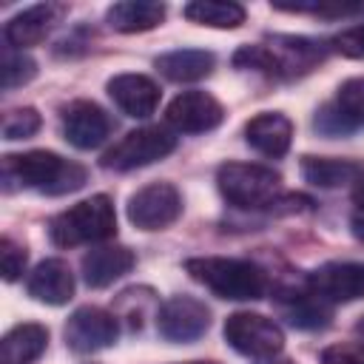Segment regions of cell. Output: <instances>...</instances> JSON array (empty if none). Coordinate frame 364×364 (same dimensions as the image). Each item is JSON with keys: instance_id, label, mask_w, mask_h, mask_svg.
Masks as SVG:
<instances>
[{"instance_id": "1", "label": "cell", "mask_w": 364, "mask_h": 364, "mask_svg": "<svg viewBox=\"0 0 364 364\" xmlns=\"http://www.w3.org/2000/svg\"><path fill=\"white\" fill-rule=\"evenodd\" d=\"M88 171L54 151H26L3 156V188H31L48 196L74 193L85 185Z\"/></svg>"}, {"instance_id": "2", "label": "cell", "mask_w": 364, "mask_h": 364, "mask_svg": "<svg viewBox=\"0 0 364 364\" xmlns=\"http://www.w3.org/2000/svg\"><path fill=\"white\" fill-rule=\"evenodd\" d=\"M185 270L193 282L205 284L219 299L253 301L264 296V273L245 259L199 256V259H188Z\"/></svg>"}, {"instance_id": "3", "label": "cell", "mask_w": 364, "mask_h": 364, "mask_svg": "<svg viewBox=\"0 0 364 364\" xmlns=\"http://www.w3.org/2000/svg\"><path fill=\"white\" fill-rule=\"evenodd\" d=\"M117 233V213L105 193L77 202L48 222V236L57 247H77L111 239Z\"/></svg>"}, {"instance_id": "4", "label": "cell", "mask_w": 364, "mask_h": 364, "mask_svg": "<svg viewBox=\"0 0 364 364\" xmlns=\"http://www.w3.org/2000/svg\"><path fill=\"white\" fill-rule=\"evenodd\" d=\"M219 193L236 208H273L282 176L273 168L253 162H225L216 171Z\"/></svg>"}, {"instance_id": "5", "label": "cell", "mask_w": 364, "mask_h": 364, "mask_svg": "<svg viewBox=\"0 0 364 364\" xmlns=\"http://www.w3.org/2000/svg\"><path fill=\"white\" fill-rule=\"evenodd\" d=\"M225 341L247 358H273L284 347L282 327L262 313H233L225 321Z\"/></svg>"}, {"instance_id": "6", "label": "cell", "mask_w": 364, "mask_h": 364, "mask_svg": "<svg viewBox=\"0 0 364 364\" xmlns=\"http://www.w3.org/2000/svg\"><path fill=\"white\" fill-rule=\"evenodd\" d=\"M173 148H176V136L168 134L165 128H159V125L136 128V131L125 134L111 151H105L102 165L111 171H134V168H145L156 159H165Z\"/></svg>"}, {"instance_id": "7", "label": "cell", "mask_w": 364, "mask_h": 364, "mask_svg": "<svg viewBox=\"0 0 364 364\" xmlns=\"http://www.w3.org/2000/svg\"><path fill=\"white\" fill-rule=\"evenodd\" d=\"M182 213V193L171 182H151L131 193L128 199V222L139 230H162L173 225Z\"/></svg>"}, {"instance_id": "8", "label": "cell", "mask_w": 364, "mask_h": 364, "mask_svg": "<svg viewBox=\"0 0 364 364\" xmlns=\"http://www.w3.org/2000/svg\"><path fill=\"white\" fill-rule=\"evenodd\" d=\"M119 324L117 316L102 307H77L65 321V344L74 353H97L117 341Z\"/></svg>"}, {"instance_id": "9", "label": "cell", "mask_w": 364, "mask_h": 364, "mask_svg": "<svg viewBox=\"0 0 364 364\" xmlns=\"http://www.w3.org/2000/svg\"><path fill=\"white\" fill-rule=\"evenodd\" d=\"M156 327H159V336L168 341H176V344L196 341L210 327V310L205 307V301L193 296H173L159 307Z\"/></svg>"}, {"instance_id": "10", "label": "cell", "mask_w": 364, "mask_h": 364, "mask_svg": "<svg viewBox=\"0 0 364 364\" xmlns=\"http://www.w3.org/2000/svg\"><path fill=\"white\" fill-rule=\"evenodd\" d=\"M165 119L179 134H202L213 131L225 119V108L208 91H182L168 102Z\"/></svg>"}, {"instance_id": "11", "label": "cell", "mask_w": 364, "mask_h": 364, "mask_svg": "<svg viewBox=\"0 0 364 364\" xmlns=\"http://www.w3.org/2000/svg\"><path fill=\"white\" fill-rule=\"evenodd\" d=\"M307 284L321 301H355L364 296V264L327 262L307 276Z\"/></svg>"}, {"instance_id": "12", "label": "cell", "mask_w": 364, "mask_h": 364, "mask_svg": "<svg viewBox=\"0 0 364 364\" xmlns=\"http://www.w3.org/2000/svg\"><path fill=\"white\" fill-rule=\"evenodd\" d=\"M108 134H111V119L97 102L77 100L63 111V136L74 148L91 151V148L102 145Z\"/></svg>"}, {"instance_id": "13", "label": "cell", "mask_w": 364, "mask_h": 364, "mask_svg": "<svg viewBox=\"0 0 364 364\" xmlns=\"http://www.w3.org/2000/svg\"><path fill=\"white\" fill-rule=\"evenodd\" d=\"M108 97L114 100V105L134 119H145L156 111L159 105V88L151 77L145 74H117L108 80Z\"/></svg>"}, {"instance_id": "14", "label": "cell", "mask_w": 364, "mask_h": 364, "mask_svg": "<svg viewBox=\"0 0 364 364\" xmlns=\"http://www.w3.org/2000/svg\"><path fill=\"white\" fill-rule=\"evenodd\" d=\"M65 14V6L60 3H37V6H28L23 9L20 14H14L9 23H6V43L14 46V48H26V46H37L48 37V31L60 23V17Z\"/></svg>"}, {"instance_id": "15", "label": "cell", "mask_w": 364, "mask_h": 364, "mask_svg": "<svg viewBox=\"0 0 364 364\" xmlns=\"http://www.w3.org/2000/svg\"><path fill=\"white\" fill-rule=\"evenodd\" d=\"M273 57L276 77H296L310 68H316L324 60V46L307 37H290V34H273L270 46H264Z\"/></svg>"}, {"instance_id": "16", "label": "cell", "mask_w": 364, "mask_h": 364, "mask_svg": "<svg viewBox=\"0 0 364 364\" xmlns=\"http://www.w3.org/2000/svg\"><path fill=\"white\" fill-rule=\"evenodd\" d=\"M245 139L253 151L264 156H284L293 142V122L279 111H262L245 125Z\"/></svg>"}, {"instance_id": "17", "label": "cell", "mask_w": 364, "mask_h": 364, "mask_svg": "<svg viewBox=\"0 0 364 364\" xmlns=\"http://www.w3.org/2000/svg\"><path fill=\"white\" fill-rule=\"evenodd\" d=\"M26 287L34 301L60 307L74 296V273L63 259H46L31 270Z\"/></svg>"}, {"instance_id": "18", "label": "cell", "mask_w": 364, "mask_h": 364, "mask_svg": "<svg viewBox=\"0 0 364 364\" xmlns=\"http://www.w3.org/2000/svg\"><path fill=\"white\" fill-rule=\"evenodd\" d=\"M134 253L122 245L97 247L82 256V279L88 287H108L134 267Z\"/></svg>"}, {"instance_id": "19", "label": "cell", "mask_w": 364, "mask_h": 364, "mask_svg": "<svg viewBox=\"0 0 364 364\" xmlns=\"http://www.w3.org/2000/svg\"><path fill=\"white\" fill-rule=\"evenodd\" d=\"M154 65L171 82H196V80H205L213 71L216 57L205 48H176V51H168V54L156 57Z\"/></svg>"}, {"instance_id": "20", "label": "cell", "mask_w": 364, "mask_h": 364, "mask_svg": "<svg viewBox=\"0 0 364 364\" xmlns=\"http://www.w3.org/2000/svg\"><path fill=\"white\" fill-rule=\"evenodd\" d=\"M48 344V330L37 321L11 327L0 341V364H31L43 355Z\"/></svg>"}, {"instance_id": "21", "label": "cell", "mask_w": 364, "mask_h": 364, "mask_svg": "<svg viewBox=\"0 0 364 364\" xmlns=\"http://www.w3.org/2000/svg\"><path fill=\"white\" fill-rule=\"evenodd\" d=\"M162 17H165V6L151 0H119L105 11V23L122 34L151 31L162 23Z\"/></svg>"}, {"instance_id": "22", "label": "cell", "mask_w": 364, "mask_h": 364, "mask_svg": "<svg viewBox=\"0 0 364 364\" xmlns=\"http://www.w3.org/2000/svg\"><path fill=\"white\" fill-rule=\"evenodd\" d=\"M301 176L316 188H341L355 182L358 165L347 159H327V156H301Z\"/></svg>"}, {"instance_id": "23", "label": "cell", "mask_w": 364, "mask_h": 364, "mask_svg": "<svg viewBox=\"0 0 364 364\" xmlns=\"http://www.w3.org/2000/svg\"><path fill=\"white\" fill-rule=\"evenodd\" d=\"M182 14L191 23L210 28H239L245 23V9L239 3H222V0H193L182 9Z\"/></svg>"}, {"instance_id": "24", "label": "cell", "mask_w": 364, "mask_h": 364, "mask_svg": "<svg viewBox=\"0 0 364 364\" xmlns=\"http://www.w3.org/2000/svg\"><path fill=\"white\" fill-rule=\"evenodd\" d=\"M284 318L293 324V327H301V330H313V327H324L330 321V310L324 307L321 299H316L313 293L310 296H299L293 293L290 299H282L279 301Z\"/></svg>"}, {"instance_id": "25", "label": "cell", "mask_w": 364, "mask_h": 364, "mask_svg": "<svg viewBox=\"0 0 364 364\" xmlns=\"http://www.w3.org/2000/svg\"><path fill=\"white\" fill-rule=\"evenodd\" d=\"M333 105L338 108V114L344 117V122L350 125V131L364 125V77H353L344 80L336 91Z\"/></svg>"}, {"instance_id": "26", "label": "cell", "mask_w": 364, "mask_h": 364, "mask_svg": "<svg viewBox=\"0 0 364 364\" xmlns=\"http://www.w3.org/2000/svg\"><path fill=\"white\" fill-rule=\"evenodd\" d=\"M279 11H304V14H321V17H347L361 14L364 3H344V0H310V3H273Z\"/></svg>"}, {"instance_id": "27", "label": "cell", "mask_w": 364, "mask_h": 364, "mask_svg": "<svg viewBox=\"0 0 364 364\" xmlns=\"http://www.w3.org/2000/svg\"><path fill=\"white\" fill-rule=\"evenodd\" d=\"M43 119L34 108H11L3 117V139H28L40 131Z\"/></svg>"}, {"instance_id": "28", "label": "cell", "mask_w": 364, "mask_h": 364, "mask_svg": "<svg viewBox=\"0 0 364 364\" xmlns=\"http://www.w3.org/2000/svg\"><path fill=\"white\" fill-rule=\"evenodd\" d=\"M37 74V63L23 54V51H6L3 54V88L11 91L17 85H26L28 80H34Z\"/></svg>"}, {"instance_id": "29", "label": "cell", "mask_w": 364, "mask_h": 364, "mask_svg": "<svg viewBox=\"0 0 364 364\" xmlns=\"http://www.w3.org/2000/svg\"><path fill=\"white\" fill-rule=\"evenodd\" d=\"M0 264H3V279L14 282L26 267V247L17 245L11 236H3V242H0Z\"/></svg>"}, {"instance_id": "30", "label": "cell", "mask_w": 364, "mask_h": 364, "mask_svg": "<svg viewBox=\"0 0 364 364\" xmlns=\"http://www.w3.org/2000/svg\"><path fill=\"white\" fill-rule=\"evenodd\" d=\"M313 125H316V131L324 134V136H341V134H350V125L344 122V117L338 114V108H336L333 102H327V105H321V108L316 111Z\"/></svg>"}, {"instance_id": "31", "label": "cell", "mask_w": 364, "mask_h": 364, "mask_svg": "<svg viewBox=\"0 0 364 364\" xmlns=\"http://www.w3.org/2000/svg\"><path fill=\"white\" fill-rule=\"evenodd\" d=\"M336 51L344 54V57H353V60H364V23L361 26H353L347 31H341L336 40H333Z\"/></svg>"}, {"instance_id": "32", "label": "cell", "mask_w": 364, "mask_h": 364, "mask_svg": "<svg viewBox=\"0 0 364 364\" xmlns=\"http://www.w3.org/2000/svg\"><path fill=\"white\" fill-rule=\"evenodd\" d=\"M321 364H364V344H333L321 353Z\"/></svg>"}, {"instance_id": "33", "label": "cell", "mask_w": 364, "mask_h": 364, "mask_svg": "<svg viewBox=\"0 0 364 364\" xmlns=\"http://www.w3.org/2000/svg\"><path fill=\"white\" fill-rule=\"evenodd\" d=\"M350 230L358 242H364V208H355L353 216H350Z\"/></svg>"}, {"instance_id": "34", "label": "cell", "mask_w": 364, "mask_h": 364, "mask_svg": "<svg viewBox=\"0 0 364 364\" xmlns=\"http://www.w3.org/2000/svg\"><path fill=\"white\" fill-rule=\"evenodd\" d=\"M353 199L358 202V208H364V171H358V176H355V188H353Z\"/></svg>"}, {"instance_id": "35", "label": "cell", "mask_w": 364, "mask_h": 364, "mask_svg": "<svg viewBox=\"0 0 364 364\" xmlns=\"http://www.w3.org/2000/svg\"><path fill=\"white\" fill-rule=\"evenodd\" d=\"M355 336H361V338H364V316L355 321Z\"/></svg>"}, {"instance_id": "36", "label": "cell", "mask_w": 364, "mask_h": 364, "mask_svg": "<svg viewBox=\"0 0 364 364\" xmlns=\"http://www.w3.org/2000/svg\"><path fill=\"white\" fill-rule=\"evenodd\" d=\"M262 364H293L290 358H267V361H262Z\"/></svg>"}, {"instance_id": "37", "label": "cell", "mask_w": 364, "mask_h": 364, "mask_svg": "<svg viewBox=\"0 0 364 364\" xmlns=\"http://www.w3.org/2000/svg\"><path fill=\"white\" fill-rule=\"evenodd\" d=\"M188 364H219V361H188Z\"/></svg>"}]
</instances>
